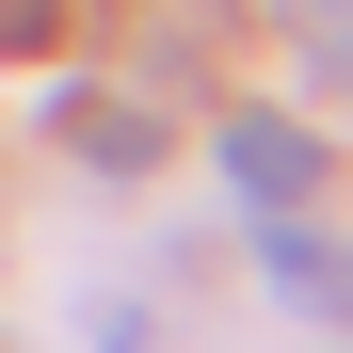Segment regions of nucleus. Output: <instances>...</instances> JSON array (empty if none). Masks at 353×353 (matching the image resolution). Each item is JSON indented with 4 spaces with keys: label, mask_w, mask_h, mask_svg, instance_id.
I'll use <instances>...</instances> for the list:
<instances>
[{
    "label": "nucleus",
    "mask_w": 353,
    "mask_h": 353,
    "mask_svg": "<svg viewBox=\"0 0 353 353\" xmlns=\"http://www.w3.org/2000/svg\"><path fill=\"white\" fill-rule=\"evenodd\" d=\"M225 193H241L257 225L305 209L321 193V129H305V112H225Z\"/></svg>",
    "instance_id": "nucleus-1"
},
{
    "label": "nucleus",
    "mask_w": 353,
    "mask_h": 353,
    "mask_svg": "<svg viewBox=\"0 0 353 353\" xmlns=\"http://www.w3.org/2000/svg\"><path fill=\"white\" fill-rule=\"evenodd\" d=\"M48 129H65L81 161H112V176H145V161H161V112H129V97H65Z\"/></svg>",
    "instance_id": "nucleus-2"
},
{
    "label": "nucleus",
    "mask_w": 353,
    "mask_h": 353,
    "mask_svg": "<svg viewBox=\"0 0 353 353\" xmlns=\"http://www.w3.org/2000/svg\"><path fill=\"white\" fill-rule=\"evenodd\" d=\"M273 289H289L305 321H353V257H337V241H305L289 209H273Z\"/></svg>",
    "instance_id": "nucleus-3"
},
{
    "label": "nucleus",
    "mask_w": 353,
    "mask_h": 353,
    "mask_svg": "<svg viewBox=\"0 0 353 353\" xmlns=\"http://www.w3.org/2000/svg\"><path fill=\"white\" fill-rule=\"evenodd\" d=\"M48 32H65V0H0V65H32Z\"/></svg>",
    "instance_id": "nucleus-4"
},
{
    "label": "nucleus",
    "mask_w": 353,
    "mask_h": 353,
    "mask_svg": "<svg viewBox=\"0 0 353 353\" xmlns=\"http://www.w3.org/2000/svg\"><path fill=\"white\" fill-rule=\"evenodd\" d=\"M289 17H305V48H321V65L353 81V0H289Z\"/></svg>",
    "instance_id": "nucleus-5"
}]
</instances>
